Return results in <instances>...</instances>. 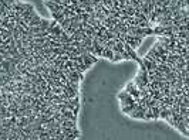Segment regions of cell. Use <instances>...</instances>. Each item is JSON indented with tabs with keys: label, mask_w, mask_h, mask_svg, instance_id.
I'll return each mask as SVG.
<instances>
[{
	"label": "cell",
	"mask_w": 189,
	"mask_h": 140,
	"mask_svg": "<svg viewBox=\"0 0 189 140\" xmlns=\"http://www.w3.org/2000/svg\"><path fill=\"white\" fill-rule=\"evenodd\" d=\"M121 57H122V61H124V59H125V61H130V59H131V57L125 52V51H124V52H121Z\"/></svg>",
	"instance_id": "cell-5"
},
{
	"label": "cell",
	"mask_w": 189,
	"mask_h": 140,
	"mask_svg": "<svg viewBox=\"0 0 189 140\" xmlns=\"http://www.w3.org/2000/svg\"><path fill=\"white\" fill-rule=\"evenodd\" d=\"M168 118H171V109H169V108L163 109V110H159V116H158V119L166 120Z\"/></svg>",
	"instance_id": "cell-3"
},
{
	"label": "cell",
	"mask_w": 189,
	"mask_h": 140,
	"mask_svg": "<svg viewBox=\"0 0 189 140\" xmlns=\"http://www.w3.org/2000/svg\"><path fill=\"white\" fill-rule=\"evenodd\" d=\"M101 58H107V59L112 61V58H114V52H112V50H111V48H105L104 47L103 54H101Z\"/></svg>",
	"instance_id": "cell-2"
},
{
	"label": "cell",
	"mask_w": 189,
	"mask_h": 140,
	"mask_svg": "<svg viewBox=\"0 0 189 140\" xmlns=\"http://www.w3.org/2000/svg\"><path fill=\"white\" fill-rule=\"evenodd\" d=\"M60 112H61V115H63V118H64V119H68V120H71V122H77V118H78V116H75V115L73 113V110H68V109H61Z\"/></svg>",
	"instance_id": "cell-1"
},
{
	"label": "cell",
	"mask_w": 189,
	"mask_h": 140,
	"mask_svg": "<svg viewBox=\"0 0 189 140\" xmlns=\"http://www.w3.org/2000/svg\"><path fill=\"white\" fill-rule=\"evenodd\" d=\"M112 61H114V62L122 61V57H121V54H114V58H112Z\"/></svg>",
	"instance_id": "cell-4"
}]
</instances>
